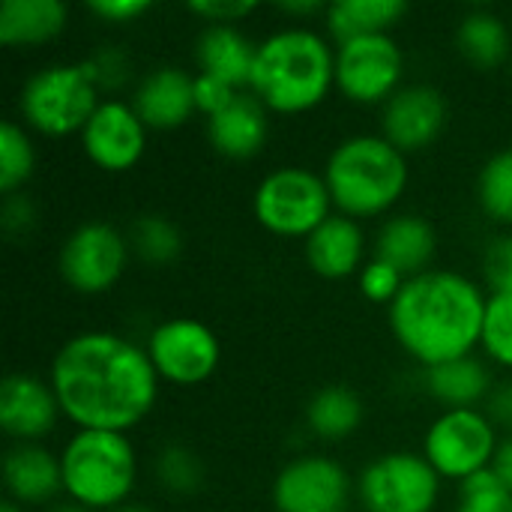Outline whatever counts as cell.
I'll return each mask as SVG.
<instances>
[{
  "mask_svg": "<svg viewBox=\"0 0 512 512\" xmlns=\"http://www.w3.org/2000/svg\"><path fill=\"white\" fill-rule=\"evenodd\" d=\"M48 384L75 429L123 435L153 414L162 387L147 348L114 330L69 336L51 360Z\"/></svg>",
  "mask_w": 512,
  "mask_h": 512,
  "instance_id": "obj_1",
  "label": "cell"
},
{
  "mask_svg": "<svg viewBox=\"0 0 512 512\" xmlns=\"http://www.w3.org/2000/svg\"><path fill=\"white\" fill-rule=\"evenodd\" d=\"M486 306L489 294L477 279L432 267L405 282L387 309V327L423 372L480 351Z\"/></svg>",
  "mask_w": 512,
  "mask_h": 512,
  "instance_id": "obj_2",
  "label": "cell"
},
{
  "mask_svg": "<svg viewBox=\"0 0 512 512\" xmlns=\"http://www.w3.org/2000/svg\"><path fill=\"white\" fill-rule=\"evenodd\" d=\"M336 87V45L309 24H288L258 42L249 93L270 114H309Z\"/></svg>",
  "mask_w": 512,
  "mask_h": 512,
  "instance_id": "obj_3",
  "label": "cell"
},
{
  "mask_svg": "<svg viewBox=\"0 0 512 512\" xmlns=\"http://www.w3.org/2000/svg\"><path fill=\"white\" fill-rule=\"evenodd\" d=\"M321 174L330 189L333 210L348 219L369 222L393 216L396 204L408 192L411 162L381 132H357L330 150Z\"/></svg>",
  "mask_w": 512,
  "mask_h": 512,
  "instance_id": "obj_4",
  "label": "cell"
},
{
  "mask_svg": "<svg viewBox=\"0 0 512 512\" xmlns=\"http://www.w3.org/2000/svg\"><path fill=\"white\" fill-rule=\"evenodd\" d=\"M63 498L90 512L129 504L138 483V453L123 432L75 429L60 447Z\"/></svg>",
  "mask_w": 512,
  "mask_h": 512,
  "instance_id": "obj_5",
  "label": "cell"
},
{
  "mask_svg": "<svg viewBox=\"0 0 512 512\" xmlns=\"http://www.w3.org/2000/svg\"><path fill=\"white\" fill-rule=\"evenodd\" d=\"M99 102L102 93L93 87L81 63H48L18 90L21 123L45 138L81 135Z\"/></svg>",
  "mask_w": 512,
  "mask_h": 512,
  "instance_id": "obj_6",
  "label": "cell"
},
{
  "mask_svg": "<svg viewBox=\"0 0 512 512\" xmlns=\"http://www.w3.org/2000/svg\"><path fill=\"white\" fill-rule=\"evenodd\" d=\"M333 213L324 174L306 165H279L267 171L252 195V216L258 225L285 240H306Z\"/></svg>",
  "mask_w": 512,
  "mask_h": 512,
  "instance_id": "obj_7",
  "label": "cell"
},
{
  "mask_svg": "<svg viewBox=\"0 0 512 512\" xmlns=\"http://www.w3.org/2000/svg\"><path fill=\"white\" fill-rule=\"evenodd\" d=\"M498 444L501 432L483 408H453L441 411L429 423L420 453L444 483L462 486L465 480L492 468Z\"/></svg>",
  "mask_w": 512,
  "mask_h": 512,
  "instance_id": "obj_8",
  "label": "cell"
},
{
  "mask_svg": "<svg viewBox=\"0 0 512 512\" xmlns=\"http://www.w3.org/2000/svg\"><path fill=\"white\" fill-rule=\"evenodd\" d=\"M444 480L414 450L375 456L357 477V504L363 512H435Z\"/></svg>",
  "mask_w": 512,
  "mask_h": 512,
  "instance_id": "obj_9",
  "label": "cell"
},
{
  "mask_svg": "<svg viewBox=\"0 0 512 512\" xmlns=\"http://www.w3.org/2000/svg\"><path fill=\"white\" fill-rule=\"evenodd\" d=\"M132 261L129 237L105 219L72 228L57 252V273L81 297H102L120 285Z\"/></svg>",
  "mask_w": 512,
  "mask_h": 512,
  "instance_id": "obj_10",
  "label": "cell"
},
{
  "mask_svg": "<svg viewBox=\"0 0 512 512\" xmlns=\"http://www.w3.org/2000/svg\"><path fill=\"white\" fill-rule=\"evenodd\" d=\"M159 381L171 387H201L222 363V342L213 327L198 318H168L147 333L144 342Z\"/></svg>",
  "mask_w": 512,
  "mask_h": 512,
  "instance_id": "obj_11",
  "label": "cell"
},
{
  "mask_svg": "<svg viewBox=\"0 0 512 512\" xmlns=\"http://www.w3.org/2000/svg\"><path fill=\"white\" fill-rule=\"evenodd\" d=\"M357 498V480L342 462L324 453L288 459L270 486L276 512H348Z\"/></svg>",
  "mask_w": 512,
  "mask_h": 512,
  "instance_id": "obj_12",
  "label": "cell"
},
{
  "mask_svg": "<svg viewBox=\"0 0 512 512\" xmlns=\"http://www.w3.org/2000/svg\"><path fill=\"white\" fill-rule=\"evenodd\" d=\"M405 78V51L393 33L336 45V90L354 105H384Z\"/></svg>",
  "mask_w": 512,
  "mask_h": 512,
  "instance_id": "obj_13",
  "label": "cell"
},
{
  "mask_svg": "<svg viewBox=\"0 0 512 512\" xmlns=\"http://www.w3.org/2000/svg\"><path fill=\"white\" fill-rule=\"evenodd\" d=\"M87 162L105 174H126L138 168L147 153L150 129L129 99H102L78 135Z\"/></svg>",
  "mask_w": 512,
  "mask_h": 512,
  "instance_id": "obj_14",
  "label": "cell"
},
{
  "mask_svg": "<svg viewBox=\"0 0 512 512\" xmlns=\"http://www.w3.org/2000/svg\"><path fill=\"white\" fill-rule=\"evenodd\" d=\"M447 99L438 87L432 84H402L384 105H381V120L378 132L399 147L405 156L429 150L441 132L447 129Z\"/></svg>",
  "mask_w": 512,
  "mask_h": 512,
  "instance_id": "obj_15",
  "label": "cell"
},
{
  "mask_svg": "<svg viewBox=\"0 0 512 512\" xmlns=\"http://www.w3.org/2000/svg\"><path fill=\"white\" fill-rule=\"evenodd\" d=\"M60 402L48 378L12 372L0 384V429L12 444H42L60 420Z\"/></svg>",
  "mask_w": 512,
  "mask_h": 512,
  "instance_id": "obj_16",
  "label": "cell"
},
{
  "mask_svg": "<svg viewBox=\"0 0 512 512\" xmlns=\"http://www.w3.org/2000/svg\"><path fill=\"white\" fill-rule=\"evenodd\" d=\"M129 102L150 132H174L198 114L195 75L183 66L162 63L135 81Z\"/></svg>",
  "mask_w": 512,
  "mask_h": 512,
  "instance_id": "obj_17",
  "label": "cell"
},
{
  "mask_svg": "<svg viewBox=\"0 0 512 512\" xmlns=\"http://www.w3.org/2000/svg\"><path fill=\"white\" fill-rule=\"evenodd\" d=\"M6 501L24 510H48L63 498L60 453L45 444H12L3 456Z\"/></svg>",
  "mask_w": 512,
  "mask_h": 512,
  "instance_id": "obj_18",
  "label": "cell"
},
{
  "mask_svg": "<svg viewBox=\"0 0 512 512\" xmlns=\"http://www.w3.org/2000/svg\"><path fill=\"white\" fill-rule=\"evenodd\" d=\"M366 231L363 222L348 219L342 213H333L318 231H312L303 240V252H306V264L312 267V273H318L321 279L330 282H342L348 276H357L363 270L366 258Z\"/></svg>",
  "mask_w": 512,
  "mask_h": 512,
  "instance_id": "obj_19",
  "label": "cell"
},
{
  "mask_svg": "<svg viewBox=\"0 0 512 512\" xmlns=\"http://www.w3.org/2000/svg\"><path fill=\"white\" fill-rule=\"evenodd\" d=\"M204 129H207L210 147L219 156L246 162L258 156L270 138V111L264 108L258 96L243 90L225 111L204 120Z\"/></svg>",
  "mask_w": 512,
  "mask_h": 512,
  "instance_id": "obj_20",
  "label": "cell"
},
{
  "mask_svg": "<svg viewBox=\"0 0 512 512\" xmlns=\"http://www.w3.org/2000/svg\"><path fill=\"white\" fill-rule=\"evenodd\" d=\"M372 255L414 279L432 270V261L438 255V231L420 213H393L378 225Z\"/></svg>",
  "mask_w": 512,
  "mask_h": 512,
  "instance_id": "obj_21",
  "label": "cell"
},
{
  "mask_svg": "<svg viewBox=\"0 0 512 512\" xmlns=\"http://www.w3.org/2000/svg\"><path fill=\"white\" fill-rule=\"evenodd\" d=\"M255 54H258V42H252L243 27L204 24V30L195 39L198 72L213 75L237 90H249Z\"/></svg>",
  "mask_w": 512,
  "mask_h": 512,
  "instance_id": "obj_22",
  "label": "cell"
},
{
  "mask_svg": "<svg viewBox=\"0 0 512 512\" xmlns=\"http://www.w3.org/2000/svg\"><path fill=\"white\" fill-rule=\"evenodd\" d=\"M420 384H423L426 396L441 405V411L483 408L495 387V375H492V366L486 357L471 354V357H462L453 363H441L435 369H423Z\"/></svg>",
  "mask_w": 512,
  "mask_h": 512,
  "instance_id": "obj_23",
  "label": "cell"
},
{
  "mask_svg": "<svg viewBox=\"0 0 512 512\" xmlns=\"http://www.w3.org/2000/svg\"><path fill=\"white\" fill-rule=\"evenodd\" d=\"M69 27V6L63 0H3L0 42L6 48H39L63 36Z\"/></svg>",
  "mask_w": 512,
  "mask_h": 512,
  "instance_id": "obj_24",
  "label": "cell"
},
{
  "mask_svg": "<svg viewBox=\"0 0 512 512\" xmlns=\"http://www.w3.org/2000/svg\"><path fill=\"white\" fill-rule=\"evenodd\" d=\"M306 429L324 444H342L354 438L366 420V405L357 390L348 384H327L312 393L303 411Z\"/></svg>",
  "mask_w": 512,
  "mask_h": 512,
  "instance_id": "obj_25",
  "label": "cell"
},
{
  "mask_svg": "<svg viewBox=\"0 0 512 512\" xmlns=\"http://www.w3.org/2000/svg\"><path fill=\"white\" fill-rule=\"evenodd\" d=\"M456 48L477 72H495L512 60V33L492 9H468L456 24Z\"/></svg>",
  "mask_w": 512,
  "mask_h": 512,
  "instance_id": "obj_26",
  "label": "cell"
},
{
  "mask_svg": "<svg viewBox=\"0 0 512 512\" xmlns=\"http://www.w3.org/2000/svg\"><path fill=\"white\" fill-rule=\"evenodd\" d=\"M405 15H408L405 0H336L327 3L324 30L339 45L357 36L393 33Z\"/></svg>",
  "mask_w": 512,
  "mask_h": 512,
  "instance_id": "obj_27",
  "label": "cell"
},
{
  "mask_svg": "<svg viewBox=\"0 0 512 512\" xmlns=\"http://www.w3.org/2000/svg\"><path fill=\"white\" fill-rule=\"evenodd\" d=\"M126 237H129L132 258L141 261L144 267H153V270L171 267L183 255V234L162 213H144V216H138L129 225Z\"/></svg>",
  "mask_w": 512,
  "mask_h": 512,
  "instance_id": "obj_28",
  "label": "cell"
},
{
  "mask_svg": "<svg viewBox=\"0 0 512 512\" xmlns=\"http://www.w3.org/2000/svg\"><path fill=\"white\" fill-rule=\"evenodd\" d=\"M480 213L498 225L501 231H512V147L495 150L474 183Z\"/></svg>",
  "mask_w": 512,
  "mask_h": 512,
  "instance_id": "obj_29",
  "label": "cell"
},
{
  "mask_svg": "<svg viewBox=\"0 0 512 512\" xmlns=\"http://www.w3.org/2000/svg\"><path fill=\"white\" fill-rule=\"evenodd\" d=\"M36 174V147L30 129L18 120H3L0 126V195H18Z\"/></svg>",
  "mask_w": 512,
  "mask_h": 512,
  "instance_id": "obj_30",
  "label": "cell"
},
{
  "mask_svg": "<svg viewBox=\"0 0 512 512\" xmlns=\"http://www.w3.org/2000/svg\"><path fill=\"white\" fill-rule=\"evenodd\" d=\"M153 477L165 492L186 498L204 486V465L192 447L165 444V447H159V453L153 459Z\"/></svg>",
  "mask_w": 512,
  "mask_h": 512,
  "instance_id": "obj_31",
  "label": "cell"
},
{
  "mask_svg": "<svg viewBox=\"0 0 512 512\" xmlns=\"http://www.w3.org/2000/svg\"><path fill=\"white\" fill-rule=\"evenodd\" d=\"M87 72V78L93 81V87L102 93V99H117V93L123 87L132 84L135 78V66L132 57L126 54V48L120 45H102L93 54H87L84 60H78Z\"/></svg>",
  "mask_w": 512,
  "mask_h": 512,
  "instance_id": "obj_32",
  "label": "cell"
},
{
  "mask_svg": "<svg viewBox=\"0 0 512 512\" xmlns=\"http://www.w3.org/2000/svg\"><path fill=\"white\" fill-rule=\"evenodd\" d=\"M480 351L489 363L512 375V294L489 297Z\"/></svg>",
  "mask_w": 512,
  "mask_h": 512,
  "instance_id": "obj_33",
  "label": "cell"
},
{
  "mask_svg": "<svg viewBox=\"0 0 512 512\" xmlns=\"http://www.w3.org/2000/svg\"><path fill=\"white\" fill-rule=\"evenodd\" d=\"M480 282L489 297L512 294V231H498L486 240L480 255Z\"/></svg>",
  "mask_w": 512,
  "mask_h": 512,
  "instance_id": "obj_34",
  "label": "cell"
},
{
  "mask_svg": "<svg viewBox=\"0 0 512 512\" xmlns=\"http://www.w3.org/2000/svg\"><path fill=\"white\" fill-rule=\"evenodd\" d=\"M405 282H408V276H405L402 270H396L393 264L375 258V255H372V258L363 264V270L357 273V288H360V294H363L369 303L387 306V309L396 303V297L402 294Z\"/></svg>",
  "mask_w": 512,
  "mask_h": 512,
  "instance_id": "obj_35",
  "label": "cell"
},
{
  "mask_svg": "<svg viewBox=\"0 0 512 512\" xmlns=\"http://www.w3.org/2000/svg\"><path fill=\"white\" fill-rule=\"evenodd\" d=\"M456 512H512V495L492 471H483L459 486Z\"/></svg>",
  "mask_w": 512,
  "mask_h": 512,
  "instance_id": "obj_36",
  "label": "cell"
},
{
  "mask_svg": "<svg viewBox=\"0 0 512 512\" xmlns=\"http://www.w3.org/2000/svg\"><path fill=\"white\" fill-rule=\"evenodd\" d=\"M195 18L204 24H225V27H240L246 18H252L261 6L252 0H195L186 6Z\"/></svg>",
  "mask_w": 512,
  "mask_h": 512,
  "instance_id": "obj_37",
  "label": "cell"
},
{
  "mask_svg": "<svg viewBox=\"0 0 512 512\" xmlns=\"http://www.w3.org/2000/svg\"><path fill=\"white\" fill-rule=\"evenodd\" d=\"M243 90L213 78V75H204V72H195V108L204 120L216 117L219 111H225Z\"/></svg>",
  "mask_w": 512,
  "mask_h": 512,
  "instance_id": "obj_38",
  "label": "cell"
},
{
  "mask_svg": "<svg viewBox=\"0 0 512 512\" xmlns=\"http://www.w3.org/2000/svg\"><path fill=\"white\" fill-rule=\"evenodd\" d=\"M36 225V204L27 192H18V195H9L3 198L0 204V228L9 240H21V237H30Z\"/></svg>",
  "mask_w": 512,
  "mask_h": 512,
  "instance_id": "obj_39",
  "label": "cell"
},
{
  "mask_svg": "<svg viewBox=\"0 0 512 512\" xmlns=\"http://www.w3.org/2000/svg\"><path fill=\"white\" fill-rule=\"evenodd\" d=\"M153 9V3L147 0H99V3H87V12L108 24V27H129L138 18H144Z\"/></svg>",
  "mask_w": 512,
  "mask_h": 512,
  "instance_id": "obj_40",
  "label": "cell"
},
{
  "mask_svg": "<svg viewBox=\"0 0 512 512\" xmlns=\"http://www.w3.org/2000/svg\"><path fill=\"white\" fill-rule=\"evenodd\" d=\"M483 411H486V417L495 423L498 432L512 435V375L510 378H504V381H495V387H492V393H489Z\"/></svg>",
  "mask_w": 512,
  "mask_h": 512,
  "instance_id": "obj_41",
  "label": "cell"
},
{
  "mask_svg": "<svg viewBox=\"0 0 512 512\" xmlns=\"http://www.w3.org/2000/svg\"><path fill=\"white\" fill-rule=\"evenodd\" d=\"M276 9L291 21V24H300L303 27V21H312V18H324V12H327V3H321V0H288V3H276Z\"/></svg>",
  "mask_w": 512,
  "mask_h": 512,
  "instance_id": "obj_42",
  "label": "cell"
},
{
  "mask_svg": "<svg viewBox=\"0 0 512 512\" xmlns=\"http://www.w3.org/2000/svg\"><path fill=\"white\" fill-rule=\"evenodd\" d=\"M492 474H495V480L507 489L512 495V435H504L501 438V444H498V453H495V459H492V468H489Z\"/></svg>",
  "mask_w": 512,
  "mask_h": 512,
  "instance_id": "obj_43",
  "label": "cell"
},
{
  "mask_svg": "<svg viewBox=\"0 0 512 512\" xmlns=\"http://www.w3.org/2000/svg\"><path fill=\"white\" fill-rule=\"evenodd\" d=\"M42 512H90V510L78 507V504H75V501H69V498H60L57 504H51L48 510H42Z\"/></svg>",
  "mask_w": 512,
  "mask_h": 512,
  "instance_id": "obj_44",
  "label": "cell"
},
{
  "mask_svg": "<svg viewBox=\"0 0 512 512\" xmlns=\"http://www.w3.org/2000/svg\"><path fill=\"white\" fill-rule=\"evenodd\" d=\"M114 512H156L153 507H147V504H138V501H129V504H123L120 510Z\"/></svg>",
  "mask_w": 512,
  "mask_h": 512,
  "instance_id": "obj_45",
  "label": "cell"
},
{
  "mask_svg": "<svg viewBox=\"0 0 512 512\" xmlns=\"http://www.w3.org/2000/svg\"><path fill=\"white\" fill-rule=\"evenodd\" d=\"M0 512H30V510H24V507H18V504H12V501H6V498H3Z\"/></svg>",
  "mask_w": 512,
  "mask_h": 512,
  "instance_id": "obj_46",
  "label": "cell"
},
{
  "mask_svg": "<svg viewBox=\"0 0 512 512\" xmlns=\"http://www.w3.org/2000/svg\"><path fill=\"white\" fill-rule=\"evenodd\" d=\"M510 69H512V60H510Z\"/></svg>",
  "mask_w": 512,
  "mask_h": 512,
  "instance_id": "obj_47",
  "label": "cell"
}]
</instances>
